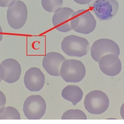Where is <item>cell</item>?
Wrapping results in <instances>:
<instances>
[{
    "mask_svg": "<svg viewBox=\"0 0 124 124\" xmlns=\"http://www.w3.org/2000/svg\"><path fill=\"white\" fill-rule=\"evenodd\" d=\"M47 108L46 102L40 95L30 96L25 100L23 111L29 120H39L45 115Z\"/></svg>",
    "mask_w": 124,
    "mask_h": 124,
    "instance_id": "cell-6",
    "label": "cell"
},
{
    "mask_svg": "<svg viewBox=\"0 0 124 124\" xmlns=\"http://www.w3.org/2000/svg\"><path fill=\"white\" fill-rule=\"evenodd\" d=\"M21 115L17 109L12 106L5 107L0 111V120H20Z\"/></svg>",
    "mask_w": 124,
    "mask_h": 124,
    "instance_id": "cell-15",
    "label": "cell"
},
{
    "mask_svg": "<svg viewBox=\"0 0 124 124\" xmlns=\"http://www.w3.org/2000/svg\"><path fill=\"white\" fill-rule=\"evenodd\" d=\"M61 95L65 100L71 102L73 105L75 106L82 100L83 93L82 89L78 85H70L63 89Z\"/></svg>",
    "mask_w": 124,
    "mask_h": 124,
    "instance_id": "cell-14",
    "label": "cell"
},
{
    "mask_svg": "<svg viewBox=\"0 0 124 124\" xmlns=\"http://www.w3.org/2000/svg\"><path fill=\"white\" fill-rule=\"evenodd\" d=\"M45 82V77L41 70L32 67L25 73L24 83L27 90L31 92H38L42 89Z\"/></svg>",
    "mask_w": 124,
    "mask_h": 124,
    "instance_id": "cell-10",
    "label": "cell"
},
{
    "mask_svg": "<svg viewBox=\"0 0 124 124\" xmlns=\"http://www.w3.org/2000/svg\"><path fill=\"white\" fill-rule=\"evenodd\" d=\"M1 80H1V79L0 78V83L1 82Z\"/></svg>",
    "mask_w": 124,
    "mask_h": 124,
    "instance_id": "cell-23",
    "label": "cell"
},
{
    "mask_svg": "<svg viewBox=\"0 0 124 124\" xmlns=\"http://www.w3.org/2000/svg\"><path fill=\"white\" fill-rule=\"evenodd\" d=\"M120 48L117 44L112 40L101 39L95 41L91 48L92 58L96 62L99 61L102 56L109 54L120 55Z\"/></svg>",
    "mask_w": 124,
    "mask_h": 124,
    "instance_id": "cell-8",
    "label": "cell"
},
{
    "mask_svg": "<svg viewBox=\"0 0 124 124\" xmlns=\"http://www.w3.org/2000/svg\"><path fill=\"white\" fill-rule=\"evenodd\" d=\"M109 99L103 91L95 90L86 95L84 100V106L89 113L99 115L104 113L109 106Z\"/></svg>",
    "mask_w": 124,
    "mask_h": 124,
    "instance_id": "cell-4",
    "label": "cell"
},
{
    "mask_svg": "<svg viewBox=\"0 0 124 124\" xmlns=\"http://www.w3.org/2000/svg\"><path fill=\"white\" fill-rule=\"evenodd\" d=\"M120 114L123 119H124V103L122 105L120 108Z\"/></svg>",
    "mask_w": 124,
    "mask_h": 124,
    "instance_id": "cell-21",
    "label": "cell"
},
{
    "mask_svg": "<svg viewBox=\"0 0 124 124\" xmlns=\"http://www.w3.org/2000/svg\"><path fill=\"white\" fill-rule=\"evenodd\" d=\"M62 120H86L87 117L84 112L79 109H71L64 113Z\"/></svg>",
    "mask_w": 124,
    "mask_h": 124,
    "instance_id": "cell-16",
    "label": "cell"
},
{
    "mask_svg": "<svg viewBox=\"0 0 124 124\" xmlns=\"http://www.w3.org/2000/svg\"><path fill=\"white\" fill-rule=\"evenodd\" d=\"M98 62L101 71L108 76H116L122 70L121 61L115 54H109L105 55L101 58Z\"/></svg>",
    "mask_w": 124,
    "mask_h": 124,
    "instance_id": "cell-12",
    "label": "cell"
},
{
    "mask_svg": "<svg viewBox=\"0 0 124 124\" xmlns=\"http://www.w3.org/2000/svg\"><path fill=\"white\" fill-rule=\"evenodd\" d=\"M75 2L78 4L84 5L90 3L92 0H73Z\"/></svg>",
    "mask_w": 124,
    "mask_h": 124,
    "instance_id": "cell-20",
    "label": "cell"
},
{
    "mask_svg": "<svg viewBox=\"0 0 124 124\" xmlns=\"http://www.w3.org/2000/svg\"><path fill=\"white\" fill-rule=\"evenodd\" d=\"M21 72L20 63L14 59H7L0 63V78L7 83L12 84L17 82Z\"/></svg>",
    "mask_w": 124,
    "mask_h": 124,
    "instance_id": "cell-7",
    "label": "cell"
},
{
    "mask_svg": "<svg viewBox=\"0 0 124 124\" xmlns=\"http://www.w3.org/2000/svg\"><path fill=\"white\" fill-rule=\"evenodd\" d=\"M74 11L70 8L65 7L56 11L53 16L54 26L57 30L62 32H67L72 30L71 26L72 17Z\"/></svg>",
    "mask_w": 124,
    "mask_h": 124,
    "instance_id": "cell-11",
    "label": "cell"
},
{
    "mask_svg": "<svg viewBox=\"0 0 124 124\" xmlns=\"http://www.w3.org/2000/svg\"><path fill=\"white\" fill-rule=\"evenodd\" d=\"M63 0H42V5L45 10L54 13L63 6Z\"/></svg>",
    "mask_w": 124,
    "mask_h": 124,
    "instance_id": "cell-17",
    "label": "cell"
},
{
    "mask_svg": "<svg viewBox=\"0 0 124 124\" xmlns=\"http://www.w3.org/2000/svg\"><path fill=\"white\" fill-rule=\"evenodd\" d=\"M119 8L116 0H96L93 11L100 21H107L116 16Z\"/></svg>",
    "mask_w": 124,
    "mask_h": 124,
    "instance_id": "cell-9",
    "label": "cell"
},
{
    "mask_svg": "<svg viewBox=\"0 0 124 124\" xmlns=\"http://www.w3.org/2000/svg\"><path fill=\"white\" fill-rule=\"evenodd\" d=\"M85 75L86 69L84 64L76 59H66L60 69V76L66 82H79Z\"/></svg>",
    "mask_w": 124,
    "mask_h": 124,
    "instance_id": "cell-1",
    "label": "cell"
},
{
    "mask_svg": "<svg viewBox=\"0 0 124 124\" xmlns=\"http://www.w3.org/2000/svg\"><path fill=\"white\" fill-rule=\"evenodd\" d=\"M28 16V10L26 4L21 0L14 2L8 7L7 18L10 26L15 30L23 27Z\"/></svg>",
    "mask_w": 124,
    "mask_h": 124,
    "instance_id": "cell-5",
    "label": "cell"
},
{
    "mask_svg": "<svg viewBox=\"0 0 124 124\" xmlns=\"http://www.w3.org/2000/svg\"><path fill=\"white\" fill-rule=\"evenodd\" d=\"M3 37V31L2 30L1 26H0V42L2 41Z\"/></svg>",
    "mask_w": 124,
    "mask_h": 124,
    "instance_id": "cell-22",
    "label": "cell"
},
{
    "mask_svg": "<svg viewBox=\"0 0 124 124\" xmlns=\"http://www.w3.org/2000/svg\"><path fill=\"white\" fill-rule=\"evenodd\" d=\"M66 60V58L59 53L50 52L43 57V67L50 75L54 77H59L60 76L61 67Z\"/></svg>",
    "mask_w": 124,
    "mask_h": 124,
    "instance_id": "cell-13",
    "label": "cell"
},
{
    "mask_svg": "<svg viewBox=\"0 0 124 124\" xmlns=\"http://www.w3.org/2000/svg\"><path fill=\"white\" fill-rule=\"evenodd\" d=\"M6 103V98L4 93L0 90V111L5 106Z\"/></svg>",
    "mask_w": 124,
    "mask_h": 124,
    "instance_id": "cell-18",
    "label": "cell"
},
{
    "mask_svg": "<svg viewBox=\"0 0 124 124\" xmlns=\"http://www.w3.org/2000/svg\"><path fill=\"white\" fill-rule=\"evenodd\" d=\"M16 0H0V7H8Z\"/></svg>",
    "mask_w": 124,
    "mask_h": 124,
    "instance_id": "cell-19",
    "label": "cell"
},
{
    "mask_svg": "<svg viewBox=\"0 0 124 124\" xmlns=\"http://www.w3.org/2000/svg\"><path fill=\"white\" fill-rule=\"evenodd\" d=\"M62 50L67 55L81 58L87 55L90 45L84 38L70 35L64 38L61 43Z\"/></svg>",
    "mask_w": 124,
    "mask_h": 124,
    "instance_id": "cell-2",
    "label": "cell"
},
{
    "mask_svg": "<svg viewBox=\"0 0 124 124\" xmlns=\"http://www.w3.org/2000/svg\"><path fill=\"white\" fill-rule=\"evenodd\" d=\"M96 25V21L89 10L82 9L73 13L71 26L75 32L88 34L94 31Z\"/></svg>",
    "mask_w": 124,
    "mask_h": 124,
    "instance_id": "cell-3",
    "label": "cell"
}]
</instances>
